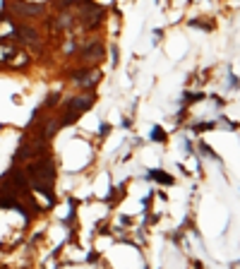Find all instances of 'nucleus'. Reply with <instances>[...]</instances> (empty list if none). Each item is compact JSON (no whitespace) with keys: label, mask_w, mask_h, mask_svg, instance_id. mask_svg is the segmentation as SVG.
<instances>
[{"label":"nucleus","mask_w":240,"mask_h":269,"mask_svg":"<svg viewBox=\"0 0 240 269\" xmlns=\"http://www.w3.org/2000/svg\"><path fill=\"white\" fill-rule=\"evenodd\" d=\"M29 178L34 183V188L41 190L48 202H53V178H55V168L51 159H39L29 166Z\"/></svg>","instance_id":"1"},{"label":"nucleus","mask_w":240,"mask_h":269,"mask_svg":"<svg viewBox=\"0 0 240 269\" xmlns=\"http://www.w3.org/2000/svg\"><path fill=\"white\" fill-rule=\"evenodd\" d=\"M99 77H101V72H99V70H87V72H75V82H77L80 87H84V89H89V87H94V84L99 82Z\"/></svg>","instance_id":"2"},{"label":"nucleus","mask_w":240,"mask_h":269,"mask_svg":"<svg viewBox=\"0 0 240 269\" xmlns=\"http://www.w3.org/2000/svg\"><path fill=\"white\" fill-rule=\"evenodd\" d=\"M94 104V96H80V99H72V101H67V111L70 113H84V111H89Z\"/></svg>","instance_id":"3"},{"label":"nucleus","mask_w":240,"mask_h":269,"mask_svg":"<svg viewBox=\"0 0 240 269\" xmlns=\"http://www.w3.org/2000/svg\"><path fill=\"white\" fill-rule=\"evenodd\" d=\"M14 10H17L19 14H29V17H31V14L43 12V5H39V2L31 5V2H24V0H17V2H14Z\"/></svg>","instance_id":"4"},{"label":"nucleus","mask_w":240,"mask_h":269,"mask_svg":"<svg viewBox=\"0 0 240 269\" xmlns=\"http://www.w3.org/2000/svg\"><path fill=\"white\" fill-rule=\"evenodd\" d=\"M39 151H43V144H39V142L24 144V147L17 151V159H19V161H27V159H31V156H39Z\"/></svg>","instance_id":"5"},{"label":"nucleus","mask_w":240,"mask_h":269,"mask_svg":"<svg viewBox=\"0 0 240 269\" xmlns=\"http://www.w3.org/2000/svg\"><path fill=\"white\" fill-rule=\"evenodd\" d=\"M99 19H101V7L89 5V7H87V12H84V22H87V27L94 29L96 24H99Z\"/></svg>","instance_id":"6"},{"label":"nucleus","mask_w":240,"mask_h":269,"mask_svg":"<svg viewBox=\"0 0 240 269\" xmlns=\"http://www.w3.org/2000/svg\"><path fill=\"white\" fill-rule=\"evenodd\" d=\"M149 178H151V180H159L163 185H171V183H173V178L166 173V171H149Z\"/></svg>","instance_id":"7"},{"label":"nucleus","mask_w":240,"mask_h":269,"mask_svg":"<svg viewBox=\"0 0 240 269\" xmlns=\"http://www.w3.org/2000/svg\"><path fill=\"white\" fill-rule=\"evenodd\" d=\"M17 34H19V39H27V43H34V41L39 39L36 31L34 29H27V27H17Z\"/></svg>","instance_id":"8"},{"label":"nucleus","mask_w":240,"mask_h":269,"mask_svg":"<svg viewBox=\"0 0 240 269\" xmlns=\"http://www.w3.org/2000/svg\"><path fill=\"white\" fill-rule=\"evenodd\" d=\"M101 55H104V46H96V43H94V46H89V48L84 51V58H87V60H94V58L99 60Z\"/></svg>","instance_id":"9"},{"label":"nucleus","mask_w":240,"mask_h":269,"mask_svg":"<svg viewBox=\"0 0 240 269\" xmlns=\"http://www.w3.org/2000/svg\"><path fill=\"white\" fill-rule=\"evenodd\" d=\"M190 27H202V29H214V24H204V19H195V22H190Z\"/></svg>","instance_id":"10"},{"label":"nucleus","mask_w":240,"mask_h":269,"mask_svg":"<svg viewBox=\"0 0 240 269\" xmlns=\"http://www.w3.org/2000/svg\"><path fill=\"white\" fill-rule=\"evenodd\" d=\"M151 137H154L156 142H163V139H166V137H163V130H161V128H154V133H151Z\"/></svg>","instance_id":"11"}]
</instances>
